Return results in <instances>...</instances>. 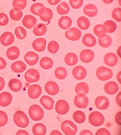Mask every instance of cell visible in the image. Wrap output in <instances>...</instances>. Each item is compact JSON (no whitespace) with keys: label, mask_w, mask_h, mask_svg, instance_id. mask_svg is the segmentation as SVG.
Listing matches in <instances>:
<instances>
[{"label":"cell","mask_w":121,"mask_h":135,"mask_svg":"<svg viewBox=\"0 0 121 135\" xmlns=\"http://www.w3.org/2000/svg\"><path fill=\"white\" fill-rule=\"evenodd\" d=\"M14 122L17 127L22 128H26L29 124V118L22 111H17L15 112L14 115Z\"/></svg>","instance_id":"cell-1"},{"label":"cell","mask_w":121,"mask_h":135,"mask_svg":"<svg viewBox=\"0 0 121 135\" xmlns=\"http://www.w3.org/2000/svg\"><path fill=\"white\" fill-rule=\"evenodd\" d=\"M88 122L94 127H100L105 122V117L99 112H93L89 114Z\"/></svg>","instance_id":"cell-2"},{"label":"cell","mask_w":121,"mask_h":135,"mask_svg":"<svg viewBox=\"0 0 121 135\" xmlns=\"http://www.w3.org/2000/svg\"><path fill=\"white\" fill-rule=\"evenodd\" d=\"M29 114L30 117L34 121H39L43 119L44 117V112L37 104H33L30 107L29 109Z\"/></svg>","instance_id":"cell-3"},{"label":"cell","mask_w":121,"mask_h":135,"mask_svg":"<svg viewBox=\"0 0 121 135\" xmlns=\"http://www.w3.org/2000/svg\"><path fill=\"white\" fill-rule=\"evenodd\" d=\"M113 76V72L110 68L106 66H100L96 70V76L101 81L109 80Z\"/></svg>","instance_id":"cell-4"},{"label":"cell","mask_w":121,"mask_h":135,"mask_svg":"<svg viewBox=\"0 0 121 135\" xmlns=\"http://www.w3.org/2000/svg\"><path fill=\"white\" fill-rule=\"evenodd\" d=\"M61 129L66 135H76L78 131V128L73 122L66 120L62 122Z\"/></svg>","instance_id":"cell-5"},{"label":"cell","mask_w":121,"mask_h":135,"mask_svg":"<svg viewBox=\"0 0 121 135\" xmlns=\"http://www.w3.org/2000/svg\"><path fill=\"white\" fill-rule=\"evenodd\" d=\"M74 104L77 108L85 109L88 105L89 99L84 94H77L74 98Z\"/></svg>","instance_id":"cell-6"},{"label":"cell","mask_w":121,"mask_h":135,"mask_svg":"<svg viewBox=\"0 0 121 135\" xmlns=\"http://www.w3.org/2000/svg\"><path fill=\"white\" fill-rule=\"evenodd\" d=\"M55 109L59 114L64 115V114L68 113L69 111V104L66 100L60 99L56 104Z\"/></svg>","instance_id":"cell-7"},{"label":"cell","mask_w":121,"mask_h":135,"mask_svg":"<svg viewBox=\"0 0 121 135\" xmlns=\"http://www.w3.org/2000/svg\"><path fill=\"white\" fill-rule=\"evenodd\" d=\"M24 78L26 81L29 83L36 82L39 80L40 74L39 72L35 69H30L26 71L24 74Z\"/></svg>","instance_id":"cell-8"},{"label":"cell","mask_w":121,"mask_h":135,"mask_svg":"<svg viewBox=\"0 0 121 135\" xmlns=\"http://www.w3.org/2000/svg\"><path fill=\"white\" fill-rule=\"evenodd\" d=\"M65 36L71 41H78L81 37V32L78 28L73 27L67 30L65 33Z\"/></svg>","instance_id":"cell-9"},{"label":"cell","mask_w":121,"mask_h":135,"mask_svg":"<svg viewBox=\"0 0 121 135\" xmlns=\"http://www.w3.org/2000/svg\"><path fill=\"white\" fill-rule=\"evenodd\" d=\"M95 105L101 110H106L110 106V102L106 97L99 96L95 99Z\"/></svg>","instance_id":"cell-10"},{"label":"cell","mask_w":121,"mask_h":135,"mask_svg":"<svg viewBox=\"0 0 121 135\" xmlns=\"http://www.w3.org/2000/svg\"><path fill=\"white\" fill-rule=\"evenodd\" d=\"M72 74L76 79L77 80H81L86 78L87 75V71L85 67L82 66H75L73 71Z\"/></svg>","instance_id":"cell-11"},{"label":"cell","mask_w":121,"mask_h":135,"mask_svg":"<svg viewBox=\"0 0 121 135\" xmlns=\"http://www.w3.org/2000/svg\"><path fill=\"white\" fill-rule=\"evenodd\" d=\"M95 54L91 49H83L80 54L81 61L83 63H90L94 59Z\"/></svg>","instance_id":"cell-12"},{"label":"cell","mask_w":121,"mask_h":135,"mask_svg":"<svg viewBox=\"0 0 121 135\" xmlns=\"http://www.w3.org/2000/svg\"><path fill=\"white\" fill-rule=\"evenodd\" d=\"M14 42V36L12 33L9 32H6L1 35L0 42L3 46L7 47L9 45H12Z\"/></svg>","instance_id":"cell-13"},{"label":"cell","mask_w":121,"mask_h":135,"mask_svg":"<svg viewBox=\"0 0 121 135\" xmlns=\"http://www.w3.org/2000/svg\"><path fill=\"white\" fill-rule=\"evenodd\" d=\"M104 63L106 64L107 66H115L117 65L118 62V58L117 57V55L114 53L112 52H109L107 53L105 56H104Z\"/></svg>","instance_id":"cell-14"},{"label":"cell","mask_w":121,"mask_h":135,"mask_svg":"<svg viewBox=\"0 0 121 135\" xmlns=\"http://www.w3.org/2000/svg\"><path fill=\"white\" fill-rule=\"evenodd\" d=\"M45 91L49 95L54 96L59 92V86L55 81H48L45 85Z\"/></svg>","instance_id":"cell-15"},{"label":"cell","mask_w":121,"mask_h":135,"mask_svg":"<svg viewBox=\"0 0 121 135\" xmlns=\"http://www.w3.org/2000/svg\"><path fill=\"white\" fill-rule=\"evenodd\" d=\"M41 87L38 84H33L28 89V95L31 99H37L41 94Z\"/></svg>","instance_id":"cell-16"},{"label":"cell","mask_w":121,"mask_h":135,"mask_svg":"<svg viewBox=\"0 0 121 135\" xmlns=\"http://www.w3.org/2000/svg\"><path fill=\"white\" fill-rule=\"evenodd\" d=\"M119 86L115 81H108L104 86V90L109 95H113L118 91Z\"/></svg>","instance_id":"cell-17"},{"label":"cell","mask_w":121,"mask_h":135,"mask_svg":"<svg viewBox=\"0 0 121 135\" xmlns=\"http://www.w3.org/2000/svg\"><path fill=\"white\" fill-rule=\"evenodd\" d=\"M45 10H46V7L41 3H35L31 5V7L30 8V12L39 17H41L44 14Z\"/></svg>","instance_id":"cell-18"},{"label":"cell","mask_w":121,"mask_h":135,"mask_svg":"<svg viewBox=\"0 0 121 135\" xmlns=\"http://www.w3.org/2000/svg\"><path fill=\"white\" fill-rule=\"evenodd\" d=\"M46 40L44 38H39L37 39H35L33 42L32 47L35 51L41 52L44 51L46 49Z\"/></svg>","instance_id":"cell-19"},{"label":"cell","mask_w":121,"mask_h":135,"mask_svg":"<svg viewBox=\"0 0 121 135\" xmlns=\"http://www.w3.org/2000/svg\"><path fill=\"white\" fill-rule=\"evenodd\" d=\"M12 101V94L7 91H4L0 94V106L6 107L11 104Z\"/></svg>","instance_id":"cell-20"},{"label":"cell","mask_w":121,"mask_h":135,"mask_svg":"<svg viewBox=\"0 0 121 135\" xmlns=\"http://www.w3.org/2000/svg\"><path fill=\"white\" fill-rule=\"evenodd\" d=\"M22 24L26 28L31 29L36 25V19L32 15H26L22 20Z\"/></svg>","instance_id":"cell-21"},{"label":"cell","mask_w":121,"mask_h":135,"mask_svg":"<svg viewBox=\"0 0 121 135\" xmlns=\"http://www.w3.org/2000/svg\"><path fill=\"white\" fill-rule=\"evenodd\" d=\"M83 44L88 47H93L96 44V39L93 35L88 33L84 35L82 39Z\"/></svg>","instance_id":"cell-22"},{"label":"cell","mask_w":121,"mask_h":135,"mask_svg":"<svg viewBox=\"0 0 121 135\" xmlns=\"http://www.w3.org/2000/svg\"><path fill=\"white\" fill-rule=\"evenodd\" d=\"M24 60L28 64L33 66L38 62L39 55L34 52H29L25 54Z\"/></svg>","instance_id":"cell-23"},{"label":"cell","mask_w":121,"mask_h":135,"mask_svg":"<svg viewBox=\"0 0 121 135\" xmlns=\"http://www.w3.org/2000/svg\"><path fill=\"white\" fill-rule=\"evenodd\" d=\"M83 12L89 17H93L98 14V8L93 4H86L83 8Z\"/></svg>","instance_id":"cell-24"},{"label":"cell","mask_w":121,"mask_h":135,"mask_svg":"<svg viewBox=\"0 0 121 135\" xmlns=\"http://www.w3.org/2000/svg\"><path fill=\"white\" fill-rule=\"evenodd\" d=\"M40 103L47 110H51L54 108V99L49 96H43L40 99Z\"/></svg>","instance_id":"cell-25"},{"label":"cell","mask_w":121,"mask_h":135,"mask_svg":"<svg viewBox=\"0 0 121 135\" xmlns=\"http://www.w3.org/2000/svg\"><path fill=\"white\" fill-rule=\"evenodd\" d=\"M9 87L14 92H18L22 89V83L19 79H12L9 81Z\"/></svg>","instance_id":"cell-26"},{"label":"cell","mask_w":121,"mask_h":135,"mask_svg":"<svg viewBox=\"0 0 121 135\" xmlns=\"http://www.w3.org/2000/svg\"><path fill=\"white\" fill-rule=\"evenodd\" d=\"M20 51L17 47H11L7 51V57L9 60H15L19 57Z\"/></svg>","instance_id":"cell-27"},{"label":"cell","mask_w":121,"mask_h":135,"mask_svg":"<svg viewBox=\"0 0 121 135\" xmlns=\"http://www.w3.org/2000/svg\"><path fill=\"white\" fill-rule=\"evenodd\" d=\"M11 69H12L13 72H14V73H22L26 70L27 66L23 61H15L12 64Z\"/></svg>","instance_id":"cell-28"},{"label":"cell","mask_w":121,"mask_h":135,"mask_svg":"<svg viewBox=\"0 0 121 135\" xmlns=\"http://www.w3.org/2000/svg\"><path fill=\"white\" fill-rule=\"evenodd\" d=\"M93 32L98 38H103L107 35V30L103 25H97L93 28Z\"/></svg>","instance_id":"cell-29"},{"label":"cell","mask_w":121,"mask_h":135,"mask_svg":"<svg viewBox=\"0 0 121 135\" xmlns=\"http://www.w3.org/2000/svg\"><path fill=\"white\" fill-rule=\"evenodd\" d=\"M72 25V20L69 17H61L59 20V26L62 30H68Z\"/></svg>","instance_id":"cell-30"},{"label":"cell","mask_w":121,"mask_h":135,"mask_svg":"<svg viewBox=\"0 0 121 135\" xmlns=\"http://www.w3.org/2000/svg\"><path fill=\"white\" fill-rule=\"evenodd\" d=\"M32 132L34 135H45L46 133V127L42 123H37L33 127Z\"/></svg>","instance_id":"cell-31"},{"label":"cell","mask_w":121,"mask_h":135,"mask_svg":"<svg viewBox=\"0 0 121 135\" xmlns=\"http://www.w3.org/2000/svg\"><path fill=\"white\" fill-rule=\"evenodd\" d=\"M77 25L82 30H86L91 26L90 20L86 17H80L77 20Z\"/></svg>","instance_id":"cell-32"},{"label":"cell","mask_w":121,"mask_h":135,"mask_svg":"<svg viewBox=\"0 0 121 135\" xmlns=\"http://www.w3.org/2000/svg\"><path fill=\"white\" fill-rule=\"evenodd\" d=\"M66 64L69 66H73L78 63V58L75 53H68L64 58Z\"/></svg>","instance_id":"cell-33"},{"label":"cell","mask_w":121,"mask_h":135,"mask_svg":"<svg viewBox=\"0 0 121 135\" xmlns=\"http://www.w3.org/2000/svg\"><path fill=\"white\" fill-rule=\"evenodd\" d=\"M47 32L46 25L44 24H38L36 25L33 30V32L36 36H42L45 35Z\"/></svg>","instance_id":"cell-34"},{"label":"cell","mask_w":121,"mask_h":135,"mask_svg":"<svg viewBox=\"0 0 121 135\" xmlns=\"http://www.w3.org/2000/svg\"><path fill=\"white\" fill-rule=\"evenodd\" d=\"M75 91L76 94H87L89 92V86L85 82L78 83L75 88Z\"/></svg>","instance_id":"cell-35"},{"label":"cell","mask_w":121,"mask_h":135,"mask_svg":"<svg viewBox=\"0 0 121 135\" xmlns=\"http://www.w3.org/2000/svg\"><path fill=\"white\" fill-rule=\"evenodd\" d=\"M10 17L12 20L14 21H19L22 17H23V12L22 11L19 9H16V8H13L12 9L10 10L9 12Z\"/></svg>","instance_id":"cell-36"},{"label":"cell","mask_w":121,"mask_h":135,"mask_svg":"<svg viewBox=\"0 0 121 135\" xmlns=\"http://www.w3.org/2000/svg\"><path fill=\"white\" fill-rule=\"evenodd\" d=\"M54 65V61L49 57H43L40 60V66L44 69H49Z\"/></svg>","instance_id":"cell-37"},{"label":"cell","mask_w":121,"mask_h":135,"mask_svg":"<svg viewBox=\"0 0 121 135\" xmlns=\"http://www.w3.org/2000/svg\"><path fill=\"white\" fill-rule=\"evenodd\" d=\"M103 25L106 28L107 33L109 34L113 33L117 30V24L112 20H107L104 22Z\"/></svg>","instance_id":"cell-38"},{"label":"cell","mask_w":121,"mask_h":135,"mask_svg":"<svg viewBox=\"0 0 121 135\" xmlns=\"http://www.w3.org/2000/svg\"><path fill=\"white\" fill-rule=\"evenodd\" d=\"M73 119L78 124H83L86 121V115L82 111H76L73 114Z\"/></svg>","instance_id":"cell-39"},{"label":"cell","mask_w":121,"mask_h":135,"mask_svg":"<svg viewBox=\"0 0 121 135\" xmlns=\"http://www.w3.org/2000/svg\"><path fill=\"white\" fill-rule=\"evenodd\" d=\"M112 38L111 36L106 35L103 38H99L98 39V44L101 47L103 48H108L112 44Z\"/></svg>","instance_id":"cell-40"},{"label":"cell","mask_w":121,"mask_h":135,"mask_svg":"<svg viewBox=\"0 0 121 135\" xmlns=\"http://www.w3.org/2000/svg\"><path fill=\"white\" fill-rule=\"evenodd\" d=\"M69 6L66 2L60 3L59 5H58V7H57V12L61 15H67L69 12Z\"/></svg>","instance_id":"cell-41"},{"label":"cell","mask_w":121,"mask_h":135,"mask_svg":"<svg viewBox=\"0 0 121 135\" xmlns=\"http://www.w3.org/2000/svg\"><path fill=\"white\" fill-rule=\"evenodd\" d=\"M54 74L58 79H64L67 76V70L64 67H58L55 70Z\"/></svg>","instance_id":"cell-42"},{"label":"cell","mask_w":121,"mask_h":135,"mask_svg":"<svg viewBox=\"0 0 121 135\" xmlns=\"http://www.w3.org/2000/svg\"><path fill=\"white\" fill-rule=\"evenodd\" d=\"M15 35L19 39H24L27 37V31L24 28L22 27H18L15 29Z\"/></svg>","instance_id":"cell-43"},{"label":"cell","mask_w":121,"mask_h":135,"mask_svg":"<svg viewBox=\"0 0 121 135\" xmlns=\"http://www.w3.org/2000/svg\"><path fill=\"white\" fill-rule=\"evenodd\" d=\"M27 0H14L12 2V6L14 8L24 9L27 7Z\"/></svg>","instance_id":"cell-44"},{"label":"cell","mask_w":121,"mask_h":135,"mask_svg":"<svg viewBox=\"0 0 121 135\" xmlns=\"http://www.w3.org/2000/svg\"><path fill=\"white\" fill-rule=\"evenodd\" d=\"M59 49V44L56 41H51L49 43L48 45V51L51 53V54H55L56 53Z\"/></svg>","instance_id":"cell-45"},{"label":"cell","mask_w":121,"mask_h":135,"mask_svg":"<svg viewBox=\"0 0 121 135\" xmlns=\"http://www.w3.org/2000/svg\"><path fill=\"white\" fill-rule=\"evenodd\" d=\"M53 17V12L49 8H46L44 15L40 17V19L44 22H49Z\"/></svg>","instance_id":"cell-46"},{"label":"cell","mask_w":121,"mask_h":135,"mask_svg":"<svg viewBox=\"0 0 121 135\" xmlns=\"http://www.w3.org/2000/svg\"><path fill=\"white\" fill-rule=\"evenodd\" d=\"M112 17L117 22H121V8H115L112 12Z\"/></svg>","instance_id":"cell-47"},{"label":"cell","mask_w":121,"mask_h":135,"mask_svg":"<svg viewBox=\"0 0 121 135\" xmlns=\"http://www.w3.org/2000/svg\"><path fill=\"white\" fill-rule=\"evenodd\" d=\"M69 3L73 9H77L81 7L83 4V0H69Z\"/></svg>","instance_id":"cell-48"},{"label":"cell","mask_w":121,"mask_h":135,"mask_svg":"<svg viewBox=\"0 0 121 135\" xmlns=\"http://www.w3.org/2000/svg\"><path fill=\"white\" fill-rule=\"evenodd\" d=\"M8 122V116L3 111H0V127H4Z\"/></svg>","instance_id":"cell-49"},{"label":"cell","mask_w":121,"mask_h":135,"mask_svg":"<svg viewBox=\"0 0 121 135\" xmlns=\"http://www.w3.org/2000/svg\"><path fill=\"white\" fill-rule=\"evenodd\" d=\"M9 23V17L4 13H0V26H5Z\"/></svg>","instance_id":"cell-50"},{"label":"cell","mask_w":121,"mask_h":135,"mask_svg":"<svg viewBox=\"0 0 121 135\" xmlns=\"http://www.w3.org/2000/svg\"><path fill=\"white\" fill-rule=\"evenodd\" d=\"M96 135H111V133L109 132L107 129L105 128H101V129H99L98 130H97Z\"/></svg>","instance_id":"cell-51"},{"label":"cell","mask_w":121,"mask_h":135,"mask_svg":"<svg viewBox=\"0 0 121 135\" xmlns=\"http://www.w3.org/2000/svg\"><path fill=\"white\" fill-rule=\"evenodd\" d=\"M115 122L118 124V125L121 126V112H119L115 114Z\"/></svg>","instance_id":"cell-52"},{"label":"cell","mask_w":121,"mask_h":135,"mask_svg":"<svg viewBox=\"0 0 121 135\" xmlns=\"http://www.w3.org/2000/svg\"><path fill=\"white\" fill-rule=\"evenodd\" d=\"M7 66V61L4 58L0 57V69H4Z\"/></svg>","instance_id":"cell-53"},{"label":"cell","mask_w":121,"mask_h":135,"mask_svg":"<svg viewBox=\"0 0 121 135\" xmlns=\"http://www.w3.org/2000/svg\"><path fill=\"white\" fill-rule=\"evenodd\" d=\"M115 101H116L117 104L121 107V91L118 94L116 98H115Z\"/></svg>","instance_id":"cell-54"},{"label":"cell","mask_w":121,"mask_h":135,"mask_svg":"<svg viewBox=\"0 0 121 135\" xmlns=\"http://www.w3.org/2000/svg\"><path fill=\"white\" fill-rule=\"evenodd\" d=\"M80 135H93V133H92L91 131L88 130V129H84V130L81 132Z\"/></svg>","instance_id":"cell-55"},{"label":"cell","mask_w":121,"mask_h":135,"mask_svg":"<svg viewBox=\"0 0 121 135\" xmlns=\"http://www.w3.org/2000/svg\"><path fill=\"white\" fill-rule=\"evenodd\" d=\"M4 86H5L4 79L2 76H0V91H2L3 89L4 88Z\"/></svg>","instance_id":"cell-56"},{"label":"cell","mask_w":121,"mask_h":135,"mask_svg":"<svg viewBox=\"0 0 121 135\" xmlns=\"http://www.w3.org/2000/svg\"><path fill=\"white\" fill-rule=\"evenodd\" d=\"M47 1H48V3H49L50 5L54 6V5L58 4L60 2L61 0H47Z\"/></svg>","instance_id":"cell-57"},{"label":"cell","mask_w":121,"mask_h":135,"mask_svg":"<svg viewBox=\"0 0 121 135\" xmlns=\"http://www.w3.org/2000/svg\"><path fill=\"white\" fill-rule=\"evenodd\" d=\"M16 135H29L27 131L26 130H19L18 131Z\"/></svg>","instance_id":"cell-58"},{"label":"cell","mask_w":121,"mask_h":135,"mask_svg":"<svg viewBox=\"0 0 121 135\" xmlns=\"http://www.w3.org/2000/svg\"><path fill=\"white\" fill-rule=\"evenodd\" d=\"M50 135H62V134L59 131L54 130V131H52L51 132Z\"/></svg>","instance_id":"cell-59"},{"label":"cell","mask_w":121,"mask_h":135,"mask_svg":"<svg viewBox=\"0 0 121 135\" xmlns=\"http://www.w3.org/2000/svg\"><path fill=\"white\" fill-rule=\"evenodd\" d=\"M117 79H118L119 83L121 84V71H119L118 74H117Z\"/></svg>","instance_id":"cell-60"},{"label":"cell","mask_w":121,"mask_h":135,"mask_svg":"<svg viewBox=\"0 0 121 135\" xmlns=\"http://www.w3.org/2000/svg\"><path fill=\"white\" fill-rule=\"evenodd\" d=\"M113 1L114 0H103V3L104 4H111Z\"/></svg>","instance_id":"cell-61"},{"label":"cell","mask_w":121,"mask_h":135,"mask_svg":"<svg viewBox=\"0 0 121 135\" xmlns=\"http://www.w3.org/2000/svg\"><path fill=\"white\" fill-rule=\"evenodd\" d=\"M117 54H118V56L121 59V46H120V47H118V51H117Z\"/></svg>","instance_id":"cell-62"},{"label":"cell","mask_w":121,"mask_h":135,"mask_svg":"<svg viewBox=\"0 0 121 135\" xmlns=\"http://www.w3.org/2000/svg\"><path fill=\"white\" fill-rule=\"evenodd\" d=\"M118 3L119 4H120V6H121V0H118Z\"/></svg>","instance_id":"cell-63"}]
</instances>
